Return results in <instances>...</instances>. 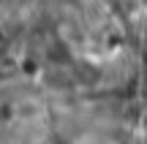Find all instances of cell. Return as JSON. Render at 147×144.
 <instances>
[{
    "label": "cell",
    "mask_w": 147,
    "mask_h": 144,
    "mask_svg": "<svg viewBox=\"0 0 147 144\" xmlns=\"http://www.w3.org/2000/svg\"><path fill=\"white\" fill-rule=\"evenodd\" d=\"M44 82H47L52 90H65V87H71L74 84V74L71 71H65V68H49L47 74H44Z\"/></svg>",
    "instance_id": "6da1fadb"
}]
</instances>
